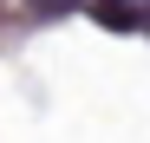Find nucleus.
Listing matches in <instances>:
<instances>
[{
  "label": "nucleus",
  "instance_id": "1",
  "mask_svg": "<svg viewBox=\"0 0 150 143\" xmlns=\"http://www.w3.org/2000/svg\"><path fill=\"white\" fill-rule=\"evenodd\" d=\"M52 7H65V0H52Z\"/></svg>",
  "mask_w": 150,
  "mask_h": 143
}]
</instances>
